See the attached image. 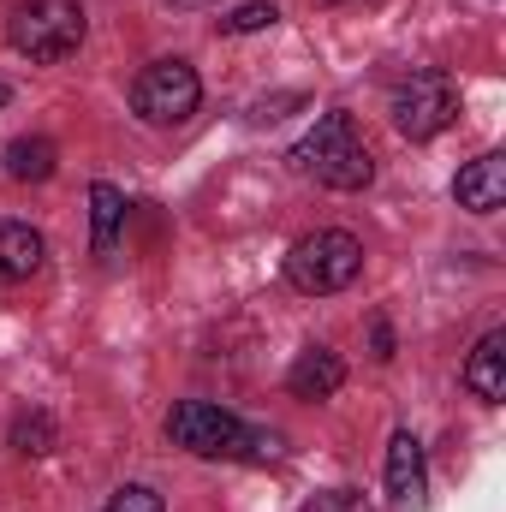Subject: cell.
<instances>
[{"label": "cell", "mask_w": 506, "mask_h": 512, "mask_svg": "<svg viewBox=\"0 0 506 512\" xmlns=\"http://www.w3.org/2000/svg\"><path fill=\"white\" fill-rule=\"evenodd\" d=\"M167 441L185 447L191 459H274L280 453V435L268 429H251L245 417H233L227 405L215 399H179L167 411Z\"/></svg>", "instance_id": "1"}, {"label": "cell", "mask_w": 506, "mask_h": 512, "mask_svg": "<svg viewBox=\"0 0 506 512\" xmlns=\"http://www.w3.org/2000/svg\"><path fill=\"white\" fill-rule=\"evenodd\" d=\"M286 161H292V173H304V179H316V185H328V191H364V185L376 179L370 143L358 137L352 114H340V108L322 114L316 126L304 131Z\"/></svg>", "instance_id": "2"}, {"label": "cell", "mask_w": 506, "mask_h": 512, "mask_svg": "<svg viewBox=\"0 0 506 512\" xmlns=\"http://www.w3.org/2000/svg\"><path fill=\"white\" fill-rule=\"evenodd\" d=\"M6 36H12V48H18L24 60L54 66V60H66V54H78V48H84L90 18H84V6H78V0H18V6H12V24H6Z\"/></svg>", "instance_id": "3"}, {"label": "cell", "mask_w": 506, "mask_h": 512, "mask_svg": "<svg viewBox=\"0 0 506 512\" xmlns=\"http://www.w3.org/2000/svg\"><path fill=\"white\" fill-rule=\"evenodd\" d=\"M364 274V245L340 227H316L304 233L292 251H286V280L304 292V298H328V292H346L352 280Z\"/></svg>", "instance_id": "4"}, {"label": "cell", "mask_w": 506, "mask_h": 512, "mask_svg": "<svg viewBox=\"0 0 506 512\" xmlns=\"http://www.w3.org/2000/svg\"><path fill=\"white\" fill-rule=\"evenodd\" d=\"M387 114H393V131L411 137V143L441 137V131L459 120V84H453V72H441V66H417L411 78L393 84Z\"/></svg>", "instance_id": "5"}, {"label": "cell", "mask_w": 506, "mask_h": 512, "mask_svg": "<svg viewBox=\"0 0 506 512\" xmlns=\"http://www.w3.org/2000/svg\"><path fill=\"white\" fill-rule=\"evenodd\" d=\"M197 102H203V78H197V66L191 60H179V54H167V60H149L143 72H137V84H131V114L143 120V126H185L191 114H197Z\"/></svg>", "instance_id": "6"}, {"label": "cell", "mask_w": 506, "mask_h": 512, "mask_svg": "<svg viewBox=\"0 0 506 512\" xmlns=\"http://www.w3.org/2000/svg\"><path fill=\"white\" fill-rule=\"evenodd\" d=\"M453 197H459V209H471V215H501L506 209V155L501 149L465 161L459 179H453Z\"/></svg>", "instance_id": "7"}, {"label": "cell", "mask_w": 506, "mask_h": 512, "mask_svg": "<svg viewBox=\"0 0 506 512\" xmlns=\"http://www.w3.org/2000/svg\"><path fill=\"white\" fill-rule=\"evenodd\" d=\"M340 387H346V364H340L334 346H304L298 364L286 370V393H292V399H310V405H316V399H334Z\"/></svg>", "instance_id": "8"}, {"label": "cell", "mask_w": 506, "mask_h": 512, "mask_svg": "<svg viewBox=\"0 0 506 512\" xmlns=\"http://www.w3.org/2000/svg\"><path fill=\"white\" fill-rule=\"evenodd\" d=\"M42 262H48V239L30 221H0V286L42 274Z\"/></svg>", "instance_id": "9"}, {"label": "cell", "mask_w": 506, "mask_h": 512, "mask_svg": "<svg viewBox=\"0 0 506 512\" xmlns=\"http://www.w3.org/2000/svg\"><path fill=\"white\" fill-rule=\"evenodd\" d=\"M423 483H429V471H423V441H417L411 429H393V441H387V495H393L399 507H411V501H423Z\"/></svg>", "instance_id": "10"}, {"label": "cell", "mask_w": 506, "mask_h": 512, "mask_svg": "<svg viewBox=\"0 0 506 512\" xmlns=\"http://www.w3.org/2000/svg\"><path fill=\"white\" fill-rule=\"evenodd\" d=\"M465 387L483 399V405H501L506 399V328H489L471 358H465Z\"/></svg>", "instance_id": "11"}, {"label": "cell", "mask_w": 506, "mask_h": 512, "mask_svg": "<svg viewBox=\"0 0 506 512\" xmlns=\"http://www.w3.org/2000/svg\"><path fill=\"white\" fill-rule=\"evenodd\" d=\"M120 227H126V191L108 185V179H96V185H90V251L114 256Z\"/></svg>", "instance_id": "12"}, {"label": "cell", "mask_w": 506, "mask_h": 512, "mask_svg": "<svg viewBox=\"0 0 506 512\" xmlns=\"http://www.w3.org/2000/svg\"><path fill=\"white\" fill-rule=\"evenodd\" d=\"M0 161H6V179H12V185H42V179H54L60 149H54L48 137H12Z\"/></svg>", "instance_id": "13"}, {"label": "cell", "mask_w": 506, "mask_h": 512, "mask_svg": "<svg viewBox=\"0 0 506 512\" xmlns=\"http://www.w3.org/2000/svg\"><path fill=\"white\" fill-rule=\"evenodd\" d=\"M280 24V6L274 0H245L221 18V36H256V30H274Z\"/></svg>", "instance_id": "14"}, {"label": "cell", "mask_w": 506, "mask_h": 512, "mask_svg": "<svg viewBox=\"0 0 506 512\" xmlns=\"http://www.w3.org/2000/svg\"><path fill=\"white\" fill-rule=\"evenodd\" d=\"M12 447H18V453H48V447H54V423H48L42 411L18 417V423H12Z\"/></svg>", "instance_id": "15"}, {"label": "cell", "mask_w": 506, "mask_h": 512, "mask_svg": "<svg viewBox=\"0 0 506 512\" xmlns=\"http://www.w3.org/2000/svg\"><path fill=\"white\" fill-rule=\"evenodd\" d=\"M102 512H167V501L155 489H143V483H126V489H114V501Z\"/></svg>", "instance_id": "16"}, {"label": "cell", "mask_w": 506, "mask_h": 512, "mask_svg": "<svg viewBox=\"0 0 506 512\" xmlns=\"http://www.w3.org/2000/svg\"><path fill=\"white\" fill-rule=\"evenodd\" d=\"M304 512H376L358 489H322L316 501H304Z\"/></svg>", "instance_id": "17"}, {"label": "cell", "mask_w": 506, "mask_h": 512, "mask_svg": "<svg viewBox=\"0 0 506 512\" xmlns=\"http://www.w3.org/2000/svg\"><path fill=\"white\" fill-rule=\"evenodd\" d=\"M6 102H12V90H6V84H0V108H6Z\"/></svg>", "instance_id": "18"}, {"label": "cell", "mask_w": 506, "mask_h": 512, "mask_svg": "<svg viewBox=\"0 0 506 512\" xmlns=\"http://www.w3.org/2000/svg\"><path fill=\"white\" fill-rule=\"evenodd\" d=\"M173 6H203V0H173Z\"/></svg>", "instance_id": "19"}]
</instances>
